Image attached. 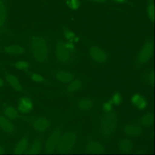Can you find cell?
Wrapping results in <instances>:
<instances>
[{
	"mask_svg": "<svg viewBox=\"0 0 155 155\" xmlns=\"http://www.w3.org/2000/svg\"><path fill=\"white\" fill-rule=\"evenodd\" d=\"M4 153H5V150L1 146H0V154H4Z\"/></svg>",
	"mask_w": 155,
	"mask_h": 155,
	"instance_id": "d590c367",
	"label": "cell"
},
{
	"mask_svg": "<svg viewBox=\"0 0 155 155\" xmlns=\"http://www.w3.org/2000/svg\"><path fill=\"white\" fill-rule=\"evenodd\" d=\"M147 79L150 84H151V85L153 84L154 83V73L153 72H150L149 74Z\"/></svg>",
	"mask_w": 155,
	"mask_h": 155,
	"instance_id": "d6a6232c",
	"label": "cell"
},
{
	"mask_svg": "<svg viewBox=\"0 0 155 155\" xmlns=\"http://www.w3.org/2000/svg\"><path fill=\"white\" fill-rule=\"evenodd\" d=\"M34 105L31 100L28 97H23L18 101V110L23 114L29 113L33 109Z\"/></svg>",
	"mask_w": 155,
	"mask_h": 155,
	"instance_id": "ba28073f",
	"label": "cell"
},
{
	"mask_svg": "<svg viewBox=\"0 0 155 155\" xmlns=\"http://www.w3.org/2000/svg\"><path fill=\"white\" fill-rule=\"evenodd\" d=\"M7 82L18 92H21L23 91V87L18 78L12 74H8L5 78Z\"/></svg>",
	"mask_w": 155,
	"mask_h": 155,
	"instance_id": "7c38bea8",
	"label": "cell"
},
{
	"mask_svg": "<svg viewBox=\"0 0 155 155\" xmlns=\"http://www.w3.org/2000/svg\"><path fill=\"white\" fill-rule=\"evenodd\" d=\"M14 67L19 70L27 71L28 69L29 65L27 61L23 60H20L17 61L15 63Z\"/></svg>",
	"mask_w": 155,
	"mask_h": 155,
	"instance_id": "484cf974",
	"label": "cell"
},
{
	"mask_svg": "<svg viewBox=\"0 0 155 155\" xmlns=\"http://www.w3.org/2000/svg\"><path fill=\"white\" fill-rule=\"evenodd\" d=\"M117 3H124L126 2L127 0H112Z\"/></svg>",
	"mask_w": 155,
	"mask_h": 155,
	"instance_id": "e575fe53",
	"label": "cell"
},
{
	"mask_svg": "<svg viewBox=\"0 0 155 155\" xmlns=\"http://www.w3.org/2000/svg\"><path fill=\"white\" fill-rule=\"evenodd\" d=\"M56 78L60 82L68 83L73 81L74 76L72 73L68 71H61L56 73Z\"/></svg>",
	"mask_w": 155,
	"mask_h": 155,
	"instance_id": "5bb4252c",
	"label": "cell"
},
{
	"mask_svg": "<svg viewBox=\"0 0 155 155\" xmlns=\"http://www.w3.org/2000/svg\"><path fill=\"white\" fill-rule=\"evenodd\" d=\"M33 126L36 131L42 133L45 132L48 128L50 122L46 118H38L34 120Z\"/></svg>",
	"mask_w": 155,
	"mask_h": 155,
	"instance_id": "9c48e42d",
	"label": "cell"
},
{
	"mask_svg": "<svg viewBox=\"0 0 155 155\" xmlns=\"http://www.w3.org/2000/svg\"><path fill=\"white\" fill-rule=\"evenodd\" d=\"M87 150L90 153H102L105 152V149L101 143L92 141L88 145Z\"/></svg>",
	"mask_w": 155,
	"mask_h": 155,
	"instance_id": "2e32d148",
	"label": "cell"
},
{
	"mask_svg": "<svg viewBox=\"0 0 155 155\" xmlns=\"http://www.w3.org/2000/svg\"><path fill=\"white\" fill-rule=\"evenodd\" d=\"M122 98L121 95L119 92H116L113 94L110 101L113 105L119 106L122 102Z\"/></svg>",
	"mask_w": 155,
	"mask_h": 155,
	"instance_id": "4316f807",
	"label": "cell"
},
{
	"mask_svg": "<svg viewBox=\"0 0 155 155\" xmlns=\"http://www.w3.org/2000/svg\"><path fill=\"white\" fill-rule=\"evenodd\" d=\"M120 150L123 153H127L130 152L132 147L131 141L128 139L122 140L119 144Z\"/></svg>",
	"mask_w": 155,
	"mask_h": 155,
	"instance_id": "44dd1931",
	"label": "cell"
},
{
	"mask_svg": "<svg viewBox=\"0 0 155 155\" xmlns=\"http://www.w3.org/2000/svg\"><path fill=\"white\" fill-rule=\"evenodd\" d=\"M64 35L66 39L69 40V41H72L73 42V40L77 36L75 32L70 30L65 31L64 32Z\"/></svg>",
	"mask_w": 155,
	"mask_h": 155,
	"instance_id": "f1b7e54d",
	"label": "cell"
},
{
	"mask_svg": "<svg viewBox=\"0 0 155 155\" xmlns=\"http://www.w3.org/2000/svg\"><path fill=\"white\" fill-rule=\"evenodd\" d=\"M65 42L59 41L56 45L55 54L58 60L61 63H66L71 58V53L64 45Z\"/></svg>",
	"mask_w": 155,
	"mask_h": 155,
	"instance_id": "5b68a950",
	"label": "cell"
},
{
	"mask_svg": "<svg viewBox=\"0 0 155 155\" xmlns=\"http://www.w3.org/2000/svg\"><path fill=\"white\" fill-rule=\"evenodd\" d=\"M154 121L153 114L150 113H147L144 115L140 120L141 125L144 127H149L152 125Z\"/></svg>",
	"mask_w": 155,
	"mask_h": 155,
	"instance_id": "7402d4cb",
	"label": "cell"
},
{
	"mask_svg": "<svg viewBox=\"0 0 155 155\" xmlns=\"http://www.w3.org/2000/svg\"><path fill=\"white\" fill-rule=\"evenodd\" d=\"M31 47L33 57L37 61H46L48 55V48L47 41L43 37L35 36L31 39Z\"/></svg>",
	"mask_w": 155,
	"mask_h": 155,
	"instance_id": "6da1fadb",
	"label": "cell"
},
{
	"mask_svg": "<svg viewBox=\"0 0 155 155\" xmlns=\"http://www.w3.org/2000/svg\"><path fill=\"white\" fill-rule=\"evenodd\" d=\"M28 146V139L26 137L22 138L16 144L14 150V153L16 154H22L27 151Z\"/></svg>",
	"mask_w": 155,
	"mask_h": 155,
	"instance_id": "4fadbf2b",
	"label": "cell"
},
{
	"mask_svg": "<svg viewBox=\"0 0 155 155\" xmlns=\"http://www.w3.org/2000/svg\"><path fill=\"white\" fill-rule=\"evenodd\" d=\"M5 117L9 119L15 120L19 117L18 110L14 107L8 106L4 110Z\"/></svg>",
	"mask_w": 155,
	"mask_h": 155,
	"instance_id": "ac0fdd59",
	"label": "cell"
},
{
	"mask_svg": "<svg viewBox=\"0 0 155 155\" xmlns=\"http://www.w3.org/2000/svg\"><path fill=\"white\" fill-rule=\"evenodd\" d=\"M0 128L7 133H12L15 128L9 119L5 116H0Z\"/></svg>",
	"mask_w": 155,
	"mask_h": 155,
	"instance_id": "8fae6325",
	"label": "cell"
},
{
	"mask_svg": "<svg viewBox=\"0 0 155 155\" xmlns=\"http://www.w3.org/2000/svg\"><path fill=\"white\" fill-rule=\"evenodd\" d=\"M7 18V10L5 3L0 0V27H2L6 24Z\"/></svg>",
	"mask_w": 155,
	"mask_h": 155,
	"instance_id": "d6986e66",
	"label": "cell"
},
{
	"mask_svg": "<svg viewBox=\"0 0 155 155\" xmlns=\"http://www.w3.org/2000/svg\"><path fill=\"white\" fill-rule=\"evenodd\" d=\"M31 78L34 82L36 83H41L44 81V78L41 74L38 73H32L31 75Z\"/></svg>",
	"mask_w": 155,
	"mask_h": 155,
	"instance_id": "f546056e",
	"label": "cell"
},
{
	"mask_svg": "<svg viewBox=\"0 0 155 155\" xmlns=\"http://www.w3.org/2000/svg\"><path fill=\"white\" fill-rule=\"evenodd\" d=\"M76 134L74 132H68L61 136L57 145V148L60 153L69 152L75 144Z\"/></svg>",
	"mask_w": 155,
	"mask_h": 155,
	"instance_id": "7a4b0ae2",
	"label": "cell"
},
{
	"mask_svg": "<svg viewBox=\"0 0 155 155\" xmlns=\"http://www.w3.org/2000/svg\"><path fill=\"white\" fill-rule=\"evenodd\" d=\"M147 14L149 18L151 21H154V6L153 3H150L148 4L147 8Z\"/></svg>",
	"mask_w": 155,
	"mask_h": 155,
	"instance_id": "83f0119b",
	"label": "cell"
},
{
	"mask_svg": "<svg viewBox=\"0 0 155 155\" xmlns=\"http://www.w3.org/2000/svg\"><path fill=\"white\" fill-rule=\"evenodd\" d=\"M4 85V82L3 79L0 78V87H3Z\"/></svg>",
	"mask_w": 155,
	"mask_h": 155,
	"instance_id": "74e56055",
	"label": "cell"
},
{
	"mask_svg": "<svg viewBox=\"0 0 155 155\" xmlns=\"http://www.w3.org/2000/svg\"><path fill=\"white\" fill-rule=\"evenodd\" d=\"M61 137L59 130H57L54 131L50 136L47 140L45 145V151L47 153H52L57 148L58 142Z\"/></svg>",
	"mask_w": 155,
	"mask_h": 155,
	"instance_id": "8992f818",
	"label": "cell"
},
{
	"mask_svg": "<svg viewBox=\"0 0 155 155\" xmlns=\"http://www.w3.org/2000/svg\"><path fill=\"white\" fill-rule=\"evenodd\" d=\"M93 2L97 3H105L107 2V0H91Z\"/></svg>",
	"mask_w": 155,
	"mask_h": 155,
	"instance_id": "836d02e7",
	"label": "cell"
},
{
	"mask_svg": "<svg viewBox=\"0 0 155 155\" xmlns=\"http://www.w3.org/2000/svg\"><path fill=\"white\" fill-rule=\"evenodd\" d=\"M64 45H65L66 48L68 50L71 52L74 51L75 50L76 47H75L74 42H72V41H68V42H65Z\"/></svg>",
	"mask_w": 155,
	"mask_h": 155,
	"instance_id": "1f68e13d",
	"label": "cell"
},
{
	"mask_svg": "<svg viewBox=\"0 0 155 155\" xmlns=\"http://www.w3.org/2000/svg\"><path fill=\"white\" fill-rule=\"evenodd\" d=\"M93 102L89 99H84L79 102L78 106L80 109L83 110H87L92 107Z\"/></svg>",
	"mask_w": 155,
	"mask_h": 155,
	"instance_id": "603a6c76",
	"label": "cell"
},
{
	"mask_svg": "<svg viewBox=\"0 0 155 155\" xmlns=\"http://www.w3.org/2000/svg\"><path fill=\"white\" fill-rule=\"evenodd\" d=\"M42 148V143L40 140H35L32 143L29 149L27 151V153L30 154H38L41 151Z\"/></svg>",
	"mask_w": 155,
	"mask_h": 155,
	"instance_id": "ffe728a7",
	"label": "cell"
},
{
	"mask_svg": "<svg viewBox=\"0 0 155 155\" xmlns=\"http://www.w3.org/2000/svg\"><path fill=\"white\" fill-rule=\"evenodd\" d=\"M90 56L92 59L100 63H104L107 61L106 52L101 48L97 46H92L89 51Z\"/></svg>",
	"mask_w": 155,
	"mask_h": 155,
	"instance_id": "52a82bcc",
	"label": "cell"
},
{
	"mask_svg": "<svg viewBox=\"0 0 155 155\" xmlns=\"http://www.w3.org/2000/svg\"><path fill=\"white\" fill-rule=\"evenodd\" d=\"M80 41V38H79L78 36H76V38L74 39V40H73V42H75V43H77V42H78Z\"/></svg>",
	"mask_w": 155,
	"mask_h": 155,
	"instance_id": "8d00e7d4",
	"label": "cell"
},
{
	"mask_svg": "<svg viewBox=\"0 0 155 155\" xmlns=\"http://www.w3.org/2000/svg\"><path fill=\"white\" fill-rule=\"evenodd\" d=\"M116 127L117 120L116 116L113 113L107 114L101 120V130L106 136L113 133L116 130Z\"/></svg>",
	"mask_w": 155,
	"mask_h": 155,
	"instance_id": "3957f363",
	"label": "cell"
},
{
	"mask_svg": "<svg viewBox=\"0 0 155 155\" xmlns=\"http://www.w3.org/2000/svg\"><path fill=\"white\" fill-rule=\"evenodd\" d=\"M102 108H103V110L105 112H110L113 109V104L110 101H106L103 103Z\"/></svg>",
	"mask_w": 155,
	"mask_h": 155,
	"instance_id": "4dcf8cb0",
	"label": "cell"
},
{
	"mask_svg": "<svg viewBox=\"0 0 155 155\" xmlns=\"http://www.w3.org/2000/svg\"><path fill=\"white\" fill-rule=\"evenodd\" d=\"M4 51L9 55H21L25 52V49L23 47L17 45L7 46L4 48Z\"/></svg>",
	"mask_w": 155,
	"mask_h": 155,
	"instance_id": "9a60e30c",
	"label": "cell"
},
{
	"mask_svg": "<svg viewBox=\"0 0 155 155\" xmlns=\"http://www.w3.org/2000/svg\"><path fill=\"white\" fill-rule=\"evenodd\" d=\"M82 86V83L79 80L73 81L71 82L67 88V91L69 92H73L79 90Z\"/></svg>",
	"mask_w": 155,
	"mask_h": 155,
	"instance_id": "cb8c5ba5",
	"label": "cell"
},
{
	"mask_svg": "<svg viewBox=\"0 0 155 155\" xmlns=\"http://www.w3.org/2000/svg\"><path fill=\"white\" fill-rule=\"evenodd\" d=\"M124 131L127 135L132 137L139 136L141 133V129L137 126L127 125L124 128Z\"/></svg>",
	"mask_w": 155,
	"mask_h": 155,
	"instance_id": "e0dca14e",
	"label": "cell"
},
{
	"mask_svg": "<svg viewBox=\"0 0 155 155\" xmlns=\"http://www.w3.org/2000/svg\"><path fill=\"white\" fill-rule=\"evenodd\" d=\"M67 7L71 10H77L79 8L81 2L79 0H66Z\"/></svg>",
	"mask_w": 155,
	"mask_h": 155,
	"instance_id": "d4e9b609",
	"label": "cell"
},
{
	"mask_svg": "<svg viewBox=\"0 0 155 155\" xmlns=\"http://www.w3.org/2000/svg\"><path fill=\"white\" fill-rule=\"evenodd\" d=\"M153 51V43L148 41L140 49L137 56V60L140 64H145L148 62L152 57Z\"/></svg>",
	"mask_w": 155,
	"mask_h": 155,
	"instance_id": "277c9868",
	"label": "cell"
},
{
	"mask_svg": "<svg viewBox=\"0 0 155 155\" xmlns=\"http://www.w3.org/2000/svg\"><path fill=\"white\" fill-rule=\"evenodd\" d=\"M131 102L137 108L140 110L145 109L147 107V101L146 99L139 94L132 95L131 98Z\"/></svg>",
	"mask_w": 155,
	"mask_h": 155,
	"instance_id": "30bf717a",
	"label": "cell"
}]
</instances>
